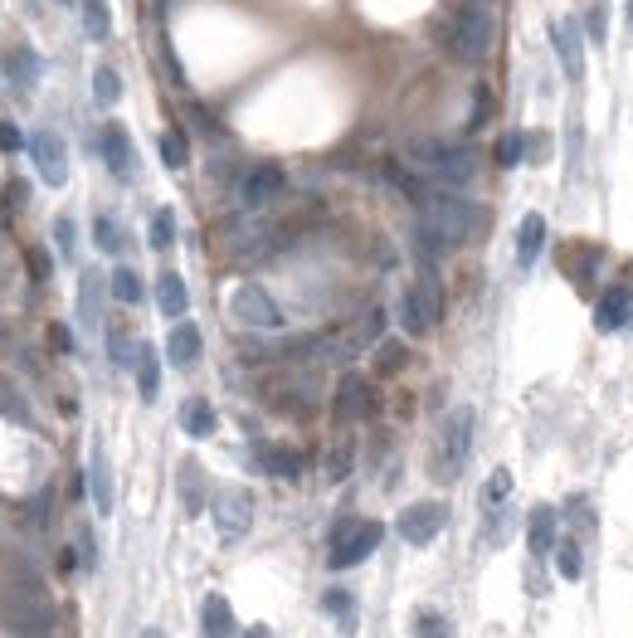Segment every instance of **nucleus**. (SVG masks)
Listing matches in <instances>:
<instances>
[{
	"mask_svg": "<svg viewBox=\"0 0 633 638\" xmlns=\"http://www.w3.org/2000/svg\"><path fill=\"white\" fill-rule=\"evenodd\" d=\"M487 225V210L453 195V190H424L419 195V244H424V263H434L439 254L478 239Z\"/></svg>",
	"mask_w": 633,
	"mask_h": 638,
	"instance_id": "obj_1",
	"label": "nucleus"
},
{
	"mask_svg": "<svg viewBox=\"0 0 633 638\" xmlns=\"http://www.w3.org/2000/svg\"><path fill=\"white\" fill-rule=\"evenodd\" d=\"M492 30H497L492 10H487L483 0H468V5H458L444 20L439 39H444V49L458 64H483V54L492 49Z\"/></svg>",
	"mask_w": 633,
	"mask_h": 638,
	"instance_id": "obj_2",
	"label": "nucleus"
},
{
	"mask_svg": "<svg viewBox=\"0 0 633 638\" xmlns=\"http://www.w3.org/2000/svg\"><path fill=\"white\" fill-rule=\"evenodd\" d=\"M410 161L434 181V186L444 190H458L468 186L473 176H478V151L473 147H453V142H414L410 147Z\"/></svg>",
	"mask_w": 633,
	"mask_h": 638,
	"instance_id": "obj_3",
	"label": "nucleus"
},
{
	"mask_svg": "<svg viewBox=\"0 0 633 638\" xmlns=\"http://www.w3.org/2000/svg\"><path fill=\"white\" fill-rule=\"evenodd\" d=\"M439 312H444L439 283H434V273H424L410 293L400 298V327H405L410 337H429V332H434V322H439Z\"/></svg>",
	"mask_w": 633,
	"mask_h": 638,
	"instance_id": "obj_4",
	"label": "nucleus"
},
{
	"mask_svg": "<svg viewBox=\"0 0 633 638\" xmlns=\"http://www.w3.org/2000/svg\"><path fill=\"white\" fill-rule=\"evenodd\" d=\"M229 312H234V322L249 327V332H278V327H283V307L268 298L259 283H239L234 298H229Z\"/></svg>",
	"mask_w": 633,
	"mask_h": 638,
	"instance_id": "obj_5",
	"label": "nucleus"
},
{
	"mask_svg": "<svg viewBox=\"0 0 633 638\" xmlns=\"http://www.w3.org/2000/svg\"><path fill=\"white\" fill-rule=\"evenodd\" d=\"M380 536H385L380 522H341L332 531V570H351V565H361L366 556H375Z\"/></svg>",
	"mask_w": 633,
	"mask_h": 638,
	"instance_id": "obj_6",
	"label": "nucleus"
},
{
	"mask_svg": "<svg viewBox=\"0 0 633 638\" xmlns=\"http://www.w3.org/2000/svg\"><path fill=\"white\" fill-rule=\"evenodd\" d=\"M210 517H215V531H220L224 541H239L254 526V497L244 488H220L210 497Z\"/></svg>",
	"mask_w": 633,
	"mask_h": 638,
	"instance_id": "obj_7",
	"label": "nucleus"
},
{
	"mask_svg": "<svg viewBox=\"0 0 633 638\" xmlns=\"http://www.w3.org/2000/svg\"><path fill=\"white\" fill-rule=\"evenodd\" d=\"M468 453H473V410H468V405H458V410L444 419V453H439V473H444V478H458V473H463V463H468Z\"/></svg>",
	"mask_w": 633,
	"mask_h": 638,
	"instance_id": "obj_8",
	"label": "nucleus"
},
{
	"mask_svg": "<svg viewBox=\"0 0 633 638\" xmlns=\"http://www.w3.org/2000/svg\"><path fill=\"white\" fill-rule=\"evenodd\" d=\"M444 522H448V507H444V502H414V507H405V512H400L395 531H400L410 546H429V541L444 531Z\"/></svg>",
	"mask_w": 633,
	"mask_h": 638,
	"instance_id": "obj_9",
	"label": "nucleus"
},
{
	"mask_svg": "<svg viewBox=\"0 0 633 638\" xmlns=\"http://www.w3.org/2000/svg\"><path fill=\"white\" fill-rule=\"evenodd\" d=\"M30 156H35L44 186H64V181H69V147H64L59 132H49V127L35 132V137H30Z\"/></svg>",
	"mask_w": 633,
	"mask_h": 638,
	"instance_id": "obj_10",
	"label": "nucleus"
},
{
	"mask_svg": "<svg viewBox=\"0 0 633 638\" xmlns=\"http://www.w3.org/2000/svg\"><path fill=\"white\" fill-rule=\"evenodd\" d=\"M278 190H283V166H278V161H259V166H249V171L239 176V200H244L249 210L273 205Z\"/></svg>",
	"mask_w": 633,
	"mask_h": 638,
	"instance_id": "obj_11",
	"label": "nucleus"
},
{
	"mask_svg": "<svg viewBox=\"0 0 633 638\" xmlns=\"http://www.w3.org/2000/svg\"><path fill=\"white\" fill-rule=\"evenodd\" d=\"M98 151H103V161H108V171L117 181H132L137 176V151H132V137H127L122 122H108L98 132Z\"/></svg>",
	"mask_w": 633,
	"mask_h": 638,
	"instance_id": "obj_12",
	"label": "nucleus"
},
{
	"mask_svg": "<svg viewBox=\"0 0 633 638\" xmlns=\"http://www.w3.org/2000/svg\"><path fill=\"white\" fill-rule=\"evenodd\" d=\"M332 410L336 419H366V414L375 410V390H371V380L366 376H341V385H336V395H332Z\"/></svg>",
	"mask_w": 633,
	"mask_h": 638,
	"instance_id": "obj_13",
	"label": "nucleus"
},
{
	"mask_svg": "<svg viewBox=\"0 0 633 638\" xmlns=\"http://www.w3.org/2000/svg\"><path fill=\"white\" fill-rule=\"evenodd\" d=\"M551 44H556V59L565 74L570 78L585 74V35H580L575 20H551Z\"/></svg>",
	"mask_w": 633,
	"mask_h": 638,
	"instance_id": "obj_14",
	"label": "nucleus"
},
{
	"mask_svg": "<svg viewBox=\"0 0 633 638\" xmlns=\"http://www.w3.org/2000/svg\"><path fill=\"white\" fill-rule=\"evenodd\" d=\"M595 327L599 332H624L633 327V293L629 288H609L595 307Z\"/></svg>",
	"mask_w": 633,
	"mask_h": 638,
	"instance_id": "obj_15",
	"label": "nucleus"
},
{
	"mask_svg": "<svg viewBox=\"0 0 633 638\" xmlns=\"http://www.w3.org/2000/svg\"><path fill=\"white\" fill-rule=\"evenodd\" d=\"M88 492H93V507H98V517H108L112 512V463L103 444H93V458H88Z\"/></svg>",
	"mask_w": 633,
	"mask_h": 638,
	"instance_id": "obj_16",
	"label": "nucleus"
},
{
	"mask_svg": "<svg viewBox=\"0 0 633 638\" xmlns=\"http://www.w3.org/2000/svg\"><path fill=\"white\" fill-rule=\"evenodd\" d=\"M166 356H171V366H181V371L195 366V361H200V327L181 317V322L171 327V337H166Z\"/></svg>",
	"mask_w": 633,
	"mask_h": 638,
	"instance_id": "obj_17",
	"label": "nucleus"
},
{
	"mask_svg": "<svg viewBox=\"0 0 633 638\" xmlns=\"http://www.w3.org/2000/svg\"><path fill=\"white\" fill-rule=\"evenodd\" d=\"M156 307H161L171 322H181V317H186L190 293H186V278H181V273H171V268H166V273L156 278Z\"/></svg>",
	"mask_w": 633,
	"mask_h": 638,
	"instance_id": "obj_18",
	"label": "nucleus"
},
{
	"mask_svg": "<svg viewBox=\"0 0 633 638\" xmlns=\"http://www.w3.org/2000/svg\"><path fill=\"white\" fill-rule=\"evenodd\" d=\"M5 78H10L15 88H35L39 83V54L30 44H10V49H5Z\"/></svg>",
	"mask_w": 633,
	"mask_h": 638,
	"instance_id": "obj_19",
	"label": "nucleus"
},
{
	"mask_svg": "<svg viewBox=\"0 0 633 638\" xmlns=\"http://www.w3.org/2000/svg\"><path fill=\"white\" fill-rule=\"evenodd\" d=\"M200 629H205V638H234V609H229L224 595H205V604H200Z\"/></svg>",
	"mask_w": 633,
	"mask_h": 638,
	"instance_id": "obj_20",
	"label": "nucleus"
},
{
	"mask_svg": "<svg viewBox=\"0 0 633 638\" xmlns=\"http://www.w3.org/2000/svg\"><path fill=\"white\" fill-rule=\"evenodd\" d=\"M78 322L83 327H98L103 322V278L93 268L78 278Z\"/></svg>",
	"mask_w": 633,
	"mask_h": 638,
	"instance_id": "obj_21",
	"label": "nucleus"
},
{
	"mask_svg": "<svg viewBox=\"0 0 633 638\" xmlns=\"http://www.w3.org/2000/svg\"><path fill=\"white\" fill-rule=\"evenodd\" d=\"M541 249H546V220L541 215H526L522 229H517V263L531 268V263L541 259Z\"/></svg>",
	"mask_w": 633,
	"mask_h": 638,
	"instance_id": "obj_22",
	"label": "nucleus"
},
{
	"mask_svg": "<svg viewBox=\"0 0 633 638\" xmlns=\"http://www.w3.org/2000/svg\"><path fill=\"white\" fill-rule=\"evenodd\" d=\"M215 424H220V419H215V405H210V400H200V395H195V400L181 405V429H186L190 439H210V434H215Z\"/></svg>",
	"mask_w": 633,
	"mask_h": 638,
	"instance_id": "obj_23",
	"label": "nucleus"
},
{
	"mask_svg": "<svg viewBox=\"0 0 633 638\" xmlns=\"http://www.w3.org/2000/svg\"><path fill=\"white\" fill-rule=\"evenodd\" d=\"M259 463L273 473V478H302V453L298 449H283V444H263Z\"/></svg>",
	"mask_w": 633,
	"mask_h": 638,
	"instance_id": "obj_24",
	"label": "nucleus"
},
{
	"mask_svg": "<svg viewBox=\"0 0 633 638\" xmlns=\"http://www.w3.org/2000/svg\"><path fill=\"white\" fill-rule=\"evenodd\" d=\"M526 536H531V551H536V556H546V551L556 546V512H551V507H536V512H531V526H526Z\"/></svg>",
	"mask_w": 633,
	"mask_h": 638,
	"instance_id": "obj_25",
	"label": "nucleus"
},
{
	"mask_svg": "<svg viewBox=\"0 0 633 638\" xmlns=\"http://www.w3.org/2000/svg\"><path fill=\"white\" fill-rule=\"evenodd\" d=\"M137 390H142V400H156V390H161V361L147 341L137 346Z\"/></svg>",
	"mask_w": 633,
	"mask_h": 638,
	"instance_id": "obj_26",
	"label": "nucleus"
},
{
	"mask_svg": "<svg viewBox=\"0 0 633 638\" xmlns=\"http://www.w3.org/2000/svg\"><path fill=\"white\" fill-rule=\"evenodd\" d=\"M181 502H186L190 517H195V512L210 502V497H205V478H200V463H195V458H186V463H181Z\"/></svg>",
	"mask_w": 633,
	"mask_h": 638,
	"instance_id": "obj_27",
	"label": "nucleus"
},
{
	"mask_svg": "<svg viewBox=\"0 0 633 638\" xmlns=\"http://www.w3.org/2000/svg\"><path fill=\"white\" fill-rule=\"evenodd\" d=\"M83 35L98 39V44L112 35V10H108V0H83Z\"/></svg>",
	"mask_w": 633,
	"mask_h": 638,
	"instance_id": "obj_28",
	"label": "nucleus"
},
{
	"mask_svg": "<svg viewBox=\"0 0 633 638\" xmlns=\"http://www.w3.org/2000/svg\"><path fill=\"white\" fill-rule=\"evenodd\" d=\"M380 327H385V312L380 307H371L356 327H351V337H346V351H361V346H375L380 341Z\"/></svg>",
	"mask_w": 633,
	"mask_h": 638,
	"instance_id": "obj_29",
	"label": "nucleus"
},
{
	"mask_svg": "<svg viewBox=\"0 0 633 638\" xmlns=\"http://www.w3.org/2000/svg\"><path fill=\"white\" fill-rule=\"evenodd\" d=\"M93 239H98L103 254H127V234H122V225H117L112 215H98V220H93Z\"/></svg>",
	"mask_w": 633,
	"mask_h": 638,
	"instance_id": "obj_30",
	"label": "nucleus"
},
{
	"mask_svg": "<svg viewBox=\"0 0 633 638\" xmlns=\"http://www.w3.org/2000/svg\"><path fill=\"white\" fill-rule=\"evenodd\" d=\"M0 414L15 419V424H25V429H35V414H30V405H25L20 390H10V380H0Z\"/></svg>",
	"mask_w": 633,
	"mask_h": 638,
	"instance_id": "obj_31",
	"label": "nucleus"
},
{
	"mask_svg": "<svg viewBox=\"0 0 633 638\" xmlns=\"http://www.w3.org/2000/svg\"><path fill=\"white\" fill-rule=\"evenodd\" d=\"M93 98H98L103 108H112V103L122 98V78H117V69H108V64L93 69Z\"/></svg>",
	"mask_w": 633,
	"mask_h": 638,
	"instance_id": "obj_32",
	"label": "nucleus"
},
{
	"mask_svg": "<svg viewBox=\"0 0 633 638\" xmlns=\"http://www.w3.org/2000/svg\"><path fill=\"white\" fill-rule=\"evenodd\" d=\"M161 161H166L171 171H181V166H186V161H190L186 132H176V127H171V132H161Z\"/></svg>",
	"mask_w": 633,
	"mask_h": 638,
	"instance_id": "obj_33",
	"label": "nucleus"
},
{
	"mask_svg": "<svg viewBox=\"0 0 633 638\" xmlns=\"http://www.w3.org/2000/svg\"><path fill=\"white\" fill-rule=\"evenodd\" d=\"M112 298L117 302H142V278L122 263V268H112Z\"/></svg>",
	"mask_w": 633,
	"mask_h": 638,
	"instance_id": "obj_34",
	"label": "nucleus"
},
{
	"mask_svg": "<svg viewBox=\"0 0 633 638\" xmlns=\"http://www.w3.org/2000/svg\"><path fill=\"white\" fill-rule=\"evenodd\" d=\"M176 244V210H156L151 215V249H171Z\"/></svg>",
	"mask_w": 633,
	"mask_h": 638,
	"instance_id": "obj_35",
	"label": "nucleus"
},
{
	"mask_svg": "<svg viewBox=\"0 0 633 638\" xmlns=\"http://www.w3.org/2000/svg\"><path fill=\"white\" fill-rule=\"evenodd\" d=\"M556 570L565 575V580H580V575H585V556H580L575 541H560L556 546Z\"/></svg>",
	"mask_w": 633,
	"mask_h": 638,
	"instance_id": "obj_36",
	"label": "nucleus"
},
{
	"mask_svg": "<svg viewBox=\"0 0 633 638\" xmlns=\"http://www.w3.org/2000/svg\"><path fill=\"white\" fill-rule=\"evenodd\" d=\"M414 638H453V624H448L444 614H434V609H424V614L414 619Z\"/></svg>",
	"mask_w": 633,
	"mask_h": 638,
	"instance_id": "obj_37",
	"label": "nucleus"
},
{
	"mask_svg": "<svg viewBox=\"0 0 633 638\" xmlns=\"http://www.w3.org/2000/svg\"><path fill=\"white\" fill-rule=\"evenodd\" d=\"M507 492H512V473H507V468H497V473L487 478V488H483V507H502V502H507Z\"/></svg>",
	"mask_w": 633,
	"mask_h": 638,
	"instance_id": "obj_38",
	"label": "nucleus"
},
{
	"mask_svg": "<svg viewBox=\"0 0 633 638\" xmlns=\"http://www.w3.org/2000/svg\"><path fill=\"white\" fill-rule=\"evenodd\" d=\"M405 361H410V351H405V346H395V341H385V346L375 351V371H385V376H395Z\"/></svg>",
	"mask_w": 633,
	"mask_h": 638,
	"instance_id": "obj_39",
	"label": "nucleus"
},
{
	"mask_svg": "<svg viewBox=\"0 0 633 638\" xmlns=\"http://www.w3.org/2000/svg\"><path fill=\"white\" fill-rule=\"evenodd\" d=\"M522 156H526V132H507V137L497 142V161H502V166H517Z\"/></svg>",
	"mask_w": 633,
	"mask_h": 638,
	"instance_id": "obj_40",
	"label": "nucleus"
},
{
	"mask_svg": "<svg viewBox=\"0 0 633 638\" xmlns=\"http://www.w3.org/2000/svg\"><path fill=\"white\" fill-rule=\"evenodd\" d=\"M322 609H327V614H336L341 624H351V609H356V604H351V595H346V590H327Z\"/></svg>",
	"mask_w": 633,
	"mask_h": 638,
	"instance_id": "obj_41",
	"label": "nucleus"
},
{
	"mask_svg": "<svg viewBox=\"0 0 633 638\" xmlns=\"http://www.w3.org/2000/svg\"><path fill=\"white\" fill-rule=\"evenodd\" d=\"M108 346H112V361L117 366H132L137 361V346L127 341V332H108Z\"/></svg>",
	"mask_w": 633,
	"mask_h": 638,
	"instance_id": "obj_42",
	"label": "nucleus"
},
{
	"mask_svg": "<svg viewBox=\"0 0 633 638\" xmlns=\"http://www.w3.org/2000/svg\"><path fill=\"white\" fill-rule=\"evenodd\" d=\"M161 64H166V74L176 78V83H186V69H181V59H176V49H171V39H161Z\"/></svg>",
	"mask_w": 633,
	"mask_h": 638,
	"instance_id": "obj_43",
	"label": "nucleus"
},
{
	"mask_svg": "<svg viewBox=\"0 0 633 638\" xmlns=\"http://www.w3.org/2000/svg\"><path fill=\"white\" fill-rule=\"evenodd\" d=\"M54 239H59V254L74 259V220H59V225H54Z\"/></svg>",
	"mask_w": 633,
	"mask_h": 638,
	"instance_id": "obj_44",
	"label": "nucleus"
},
{
	"mask_svg": "<svg viewBox=\"0 0 633 638\" xmlns=\"http://www.w3.org/2000/svg\"><path fill=\"white\" fill-rule=\"evenodd\" d=\"M526 156H531V161H546V156H551V137H546V132H531V137H526Z\"/></svg>",
	"mask_w": 633,
	"mask_h": 638,
	"instance_id": "obj_45",
	"label": "nucleus"
},
{
	"mask_svg": "<svg viewBox=\"0 0 633 638\" xmlns=\"http://www.w3.org/2000/svg\"><path fill=\"white\" fill-rule=\"evenodd\" d=\"M20 147H25L20 127H15V122H0V151H20Z\"/></svg>",
	"mask_w": 633,
	"mask_h": 638,
	"instance_id": "obj_46",
	"label": "nucleus"
},
{
	"mask_svg": "<svg viewBox=\"0 0 633 638\" xmlns=\"http://www.w3.org/2000/svg\"><path fill=\"white\" fill-rule=\"evenodd\" d=\"M473 98H478V103H473V117H468V127H483V122H487V108H492V93H487V88H478Z\"/></svg>",
	"mask_w": 633,
	"mask_h": 638,
	"instance_id": "obj_47",
	"label": "nucleus"
},
{
	"mask_svg": "<svg viewBox=\"0 0 633 638\" xmlns=\"http://www.w3.org/2000/svg\"><path fill=\"white\" fill-rule=\"evenodd\" d=\"M49 341H54V351H74V337H69V327H49Z\"/></svg>",
	"mask_w": 633,
	"mask_h": 638,
	"instance_id": "obj_48",
	"label": "nucleus"
},
{
	"mask_svg": "<svg viewBox=\"0 0 633 638\" xmlns=\"http://www.w3.org/2000/svg\"><path fill=\"white\" fill-rule=\"evenodd\" d=\"M30 268H35V278H44V273H49V254H44V249H30Z\"/></svg>",
	"mask_w": 633,
	"mask_h": 638,
	"instance_id": "obj_49",
	"label": "nucleus"
},
{
	"mask_svg": "<svg viewBox=\"0 0 633 638\" xmlns=\"http://www.w3.org/2000/svg\"><path fill=\"white\" fill-rule=\"evenodd\" d=\"M25 200H30V186H25V181H15V186H10V205H25Z\"/></svg>",
	"mask_w": 633,
	"mask_h": 638,
	"instance_id": "obj_50",
	"label": "nucleus"
},
{
	"mask_svg": "<svg viewBox=\"0 0 633 638\" xmlns=\"http://www.w3.org/2000/svg\"><path fill=\"white\" fill-rule=\"evenodd\" d=\"M244 638H273V634H268L263 624H254V629H249V634H244Z\"/></svg>",
	"mask_w": 633,
	"mask_h": 638,
	"instance_id": "obj_51",
	"label": "nucleus"
},
{
	"mask_svg": "<svg viewBox=\"0 0 633 638\" xmlns=\"http://www.w3.org/2000/svg\"><path fill=\"white\" fill-rule=\"evenodd\" d=\"M629 25H633V0H629Z\"/></svg>",
	"mask_w": 633,
	"mask_h": 638,
	"instance_id": "obj_52",
	"label": "nucleus"
},
{
	"mask_svg": "<svg viewBox=\"0 0 633 638\" xmlns=\"http://www.w3.org/2000/svg\"><path fill=\"white\" fill-rule=\"evenodd\" d=\"M147 638H156V634H147Z\"/></svg>",
	"mask_w": 633,
	"mask_h": 638,
	"instance_id": "obj_53",
	"label": "nucleus"
},
{
	"mask_svg": "<svg viewBox=\"0 0 633 638\" xmlns=\"http://www.w3.org/2000/svg\"><path fill=\"white\" fill-rule=\"evenodd\" d=\"M64 5H69V0H64Z\"/></svg>",
	"mask_w": 633,
	"mask_h": 638,
	"instance_id": "obj_54",
	"label": "nucleus"
}]
</instances>
